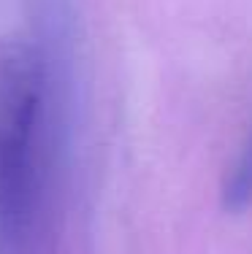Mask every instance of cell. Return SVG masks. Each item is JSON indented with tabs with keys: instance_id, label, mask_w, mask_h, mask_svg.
I'll use <instances>...</instances> for the list:
<instances>
[{
	"instance_id": "obj_1",
	"label": "cell",
	"mask_w": 252,
	"mask_h": 254,
	"mask_svg": "<svg viewBox=\"0 0 252 254\" xmlns=\"http://www.w3.org/2000/svg\"><path fill=\"white\" fill-rule=\"evenodd\" d=\"M49 181V73L38 46L0 41V254H30Z\"/></svg>"
},
{
	"instance_id": "obj_2",
	"label": "cell",
	"mask_w": 252,
	"mask_h": 254,
	"mask_svg": "<svg viewBox=\"0 0 252 254\" xmlns=\"http://www.w3.org/2000/svg\"><path fill=\"white\" fill-rule=\"evenodd\" d=\"M223 197H225V205L231 211L252 208V135L244 143L236 165L231 168V176L225 179Z\"/></svg>"
}]
</instances>
